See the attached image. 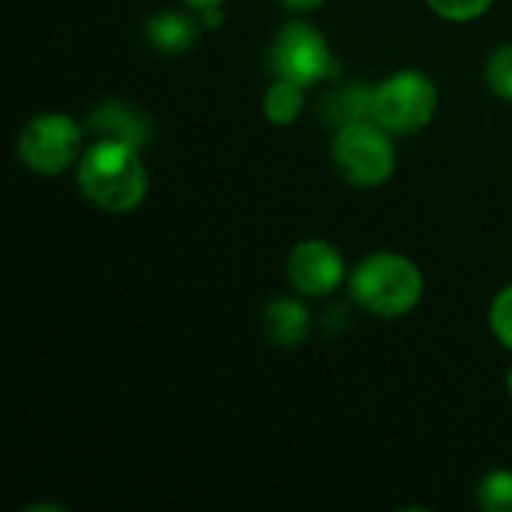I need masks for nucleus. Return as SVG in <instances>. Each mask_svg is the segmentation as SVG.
<instances>
[{"label":"nucleus","mask_w":512,"mask_h":512,"mask_svg":"<svg viewBox=\"0 0 512 512\" xmlns=\"http://www.w3.org/2000/svg\"><path fill=\"white\" fill-rule=\"evenodd\" d=\"M267 66L276 78H288L303 87L327 81L339 72V60L330 42L318 27L306 21H288L279 27L276 39L270 42Z\"/></svg>","instance_id":"423d86ee"},{"label":"nucleus","mask_w":512,"mask_h":512,"mask_svg":"<svg viewBox=\"0 0 512 512\" xmlns=\"http://www.w3.org/2000/svg\"><path fill=\"white\" fill-rule=\"evenodd\" d=\"M351 297L369 315L402 318L423 297V273L399 252H372L351 273Z\"/></svg>","instance_id":"f03ea898"},{"label":"nucleus","mask_w":512,"mask_h":512,"mask_svg":"<svg viewBox=\"0 0 512 512\" xmlns=\"http://www.w3.org/2000/svg\"><path fill=\"white\" fill-rule=\"evenodd\" d=\"M435 15L447 21H474L489 12L495 0H426Z\"/></svg>","instance_id":"2eb2a0df"},{"label":"nucleus","mask_w":512,"mask_h":512,"mask_svg":"<svg viewBox=\"0 0 512 512\" xmlns=\"http://www.w3.org/2000/svg\"><path fill=\"white\" fill-rule=\"evenodd\" d=\"M306 87L288 78H276L264 93V114L273 126H291L303 114Z\"/></svg>","instance_id":"9b49d317"},{"label":"nucleus","mask_w":512,"mask_h":512,"mask_svg":"<svg viewBox=\"0 0 512 512\" xmlns=\"http://www.w3.org/2000/svg\"><path fill=\"white\" fill-rule=\"evenodd\" d=\"M333 165L336 171L360 189L381 186L396 171V150L390 132L375 120H357L339 126L333 138Z\"/></svg>","instance_id":"20e7f679"},{"label":"nucleus","mask_w":512,"mask_h":512,"mask_svg":"<svg viewBox=\"0 0 512 512\" xmlns=\"http://www.w3.org/2000/svg\"><path fill=\"white\" fill-rule=\"evenodd\" d=\"M489 324H492L495 339H498L504 348H510L512 351V285H507V288L495 297V303H492V309H489Z\"/></svg>","instance_id":"dca6fc26"},{"label":"nucleus","mask_w":512,"mask_h":512,"mask_svg":"<svg viewBox=\"0 0 512 512\" xmlns=\"http://www.w3.org/2000/svg\"><path fill=\"white\" fill-rule=\"evenodd\" d=\"M87 129L93 138L123 141L138 150L153 141V120L132 102H99L87 111Z\"/></svg>","instance_id":"6e6552de"},{"label":"nucleus","mask_w":512,"mask_h":512,"mask_svg":"<svg viewBox=\"0 0 512 512\" xmlns=\"http://www.w3.org/2000/svg\"><path fill=\"white\" fill-rule=\"evenodd\" d=\"M78 189L105 213H129L147 198V165L141 150L123 141L96 138L78 159Z\"/></svg>","instance_id":"f257e3e1"},{"label":"nucleus","mask_w":512,"mask_h":512,"mask_svg":"<svg viewBox=\"0 0 512 512\" xmlns=\"http://www.w3.org/2000/svg\"><path fill=\"white\" fill-rule=\"evenodd\" d=\"M486 81L495 96L512 102V42L492 51V57L486 63Z\"/></svg>","instance_id":"4468645a"},{"label":"nucleus","mask_w":512,"mask_h":512,"mask_svg":"<svg viewBox=\"0 0 512 512\" xmlns=\"http://www.w3.org/2000/svg\"><path fill=\"white\" fill-rule=\"evenodd\" d=\"M84 129L60 111H45L27 120L15 138L18 159L42 177H57L81 159Z\"/></svg>","instance_id":"39448f33"},{"label":"nucleus","mask_w":512,"mask_h":512,"mask_svg":"<svg viewBox=\"0 0 512 512\" xmlns=\"http://www.w3.org/2000/svg\"><path fill=\"white\" fill-rule=\"evenodd\" d=\"M288 282L303 297H330L345 279V261L327 240H303L285 261Z\"/></svg>","instance_id":"0eeeda50"},{"label":"nucleus","mask_w":512,"mask_h":512,"mask_svg":"<svg viewBox=\"0 0 512 512\" xmlns=\"http://www.w3.org/2000/svg\"><path fill=\"white\" fill-rule=\"evenodd\" d=\"M282 6H288L291 12H312V9H318L324 0H279Z\"/></svg>","instance_id":"f3484780"},{"label":"nucleus","mask_w":512,"mask_h":512,"mask_svg":"<svg viewBox=\"0 0 512 512\" xmlns=\"http://www.w3.org/2000/svg\"><path fill=\"white\" fill-rule=\"evenodd\" d=\"M507 390H510V399H512V369H510V375H507Z\"/></svg>","instance_id":"6ab92c4d"},{"label":"nucleus","mask_w":512,"mask_h":512,"mask_svg":"<svg viewBox=\"0 0 512 512\" xmlns=\"http://www.w3.org/2000/svg\"><path fill=\"white\" fill-rule=\"evenodd\" d=\"M372 90L375 87H363V84H345L339 87L330 99H327V120L348 126L357 120H372Z\"/></svg>","instance_id":"f8f14e48"},{"label":"nucleus","mask_w":512,"mask_h":512,"mask_svg":"<svg viewBox=\"0 0 512 512\" xmlns=\"http://www.w3.org/2000/svg\"><path fill=\"white\" fill-rule=\"evenodd\" d=\"M312 318L303 300L294 297H276L264 309V333L279 348H300L309 336Z\"/></svg>","instance_id":"9d476101"},{"label":"nucleus","mask_w":512,"mask_h":512,"mask_svg":"<svg viewBox=\"0 0 512 512\" xmlns=\"http://www.w3.org/2000/svg\"><path fill=\"white\" fill-rule=\"evenodd\" d=\"M438 111V84L420 69H402L372 90V120L390 135L423 132Z\"/></svg>","instance_id":"7ed1b4c3"},{"label":"nucleus","mask_w":512,"mask_h":512,"mask_svg":"<svg viewBox=\"0 0 512 512\" xmlns=\"http://www.w3.org/2000/svg\"><path fill=\"white\" fill-rule=\"evenodd\" d=\"M477 504L486 512H512V471H489L477 486Z\"/></svg>","instance_id":"ddd939ff"},{"label":"nucleus","mask_w":512,"mask_h":512,"mask_svg":"<svg viewBox=\"0 0 512 512\" xmlns=\"http://www.w3.org/2000/svg\"><path fill=\"white\" fill-rule=\"evenodd\" d=\"M201 18H192L186 12H156L147 24H144V39L150 42L153 51L165 54V57H180L189 48H195L198 33H201Z\"/></svg>","instance_id":"1a4fd4ad"},{"label":"nucleus","mask_w":512,"mask_h":512,"mask_svg":"<svg viewBox=\"0 0 512 512\" xmlns=\"http://www.w3.org/2000/svg\"><path fill=\"white\" fill-rule=\"evenodd\" d=\"M183 3H186V6H192V9H198V12H201V9H213V6H222V3H225V0H183Z\"/></svg>","instance_id":"a211bd4d"}]
</instances>
